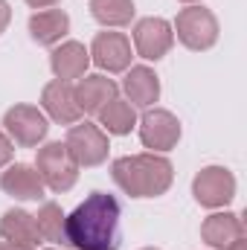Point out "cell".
Here are the masks:
<instances>
[{
  "label": "cell",
  "instance_id": "9",
  "mask_svg": "<svg viewBox=\"0 0 247 250\" xmlns=\"http://www.w3.org/2000/svg\"><path fill=\"white\" fill-rule=\"evenodd\" d=\"M140 140L151 151H169V148H175L178 140H181V123H178V117L169 114V111H163V108H154V111L148 108L143 114V120H140Z\"/></svg>",
  "mask_w": 247,
  "mask_h": 250
},
{
  "label": "cell",
  "instance_id": "21",
  "mask_svg": "<svg viewBox=\"0 0 247 250\" xmlns=\"http://www.w3.org/2000/svg\"><path fill=\"white\" fill-rule=\"evenodd\" d=\"M64 215L59 204H44L35 215V227L41 233L44 242H53V245H67V233H64Z\"/></svg>",
  "mask_w": 247,
  "mask_h": 250
},
{
  "label": "cell",
  "instance_id": "3",
  "mask_svg": "<svg viewBox=\"0 0 247 250\" xmlns=\"http://www.w3.org/2000/svg\"><path fill=\"white\" fill-rule=\"evenodd\" d=\"M35 172L41 175L44 187L53 189V192H67V189L76 187V181H79V166L70 157L64 143H47L44 148H38Z\"/></svg>",
  "mask_w": 247,
  "mask_h": 250
},
{
  "label": "cell",
  "instance_id": "5",
  "mask_svg": "<svg viewBox=\"0 0 247 250\" xmlns=\"http://www.w3.org/2000/svg\"><path fill=\"white\" fill-rule=\"evenodd\" d=\"M172 32H178V41L184 47L201 53V50H209L218 41V21H215V15L209 9L189 6V9H181Z\"/></svg>",
  "mask_w": 247,
  "mask_h": 250
},
{
  "label": "cell",
  "instance_id": "20",
  "mask_svg": "<svg viewBox=\"0 0 247 250\" xmlns=\"http://www.w3.org/2000/svg\"><path fill=\"white\" fill-rule=\"evenodd\" d=\"M90 15L102 26H125L134 18V0H90Z\"/></svg>",
  "mask_w": 247,
  "mask_h": 250
},
{
  "label": "cell",
  "instance_id": "4",
  "mask_svg": "<svg viewBox=\"0 0 247 250\" xmlns=\"http://www.w3.org/2000/svg\"><path fill=\"white\" fill-rule=\"evenodd\" d=\"M70 157L76 160V166L82 169H90V166H99L108 160V134L93 123H76L67 131V140H64Z\"/></svg>",
  "mask_w": 247,
  "mask_h": 250
},
{
  "label": "cell",
  "instance_id": "27",
  "mask_svg": "<svg viewBox=\"0 0 247 250\" xmlns=\"http://www.w3.org/2000/svg\"><path fill=\"white\" fill-rule=\"evenodd\" d=\"M181 3H198V0H181Z\"/></svg>",
  "mask_w": 247,
  "mask_h": 250
},
{
  "label": "cell",
  "instance_id": "18",
  "mask_svg": "<svg viewBox=\"0 0 247 250\" xmlns=\"http://www.w3.org/2000/svg\"><path fill=\"white\" fill-rule=\"evenodd\" d=\"M0 239L35 248L41 242V233L35 227V215H29L26 209H6L0 218Z\"/></svg>",
  "mask_w": 247,
  "mask_h": 250
},
{
  "label": "cell",
  "instance_id": "22",
  "mask_svg": "<svg viewBox=\"0 0 247 250\" xmlns=\"http://www.w3.org/2000/svg\"><path fill=\"white\" fill-rule=\"evenodd\" d=\"M12 154H15V146H12V140H9V137L0 131V169H3V166L12 160Z\"/></svg>",
  "mask_w": 247,
  "mask_h": 250
},
{
  "label": "cell",
  "instance_id": "28",
  "mask_svg": "<svg viewBox=\"0 0 247 250\" xmlns=\"http://www.w3.org/2000/svg\"><path fill=\"white\" fill-rule=\"evenodd\" d=\"M145 250H154V248H145Z\"/></svg>",
  "mask_w": 247,
  "mask_h": 250
},
{
  "label": "cell",
  "instance_id": "23",
  "mask_svg": "<svg viewBox=\"0 0 247 250\" xmlns=\"http://www.w3.org/2000/svg\"><path fill=\"white\" fill-rule=\"evenodd\" d=\"M9 21H12V9H9V3H6V0H0V35L6 32Z\"/></svg>",
  "mask_w": 247,
  "mask_h": 250
},
{
  "label": "cell",
  "instance_id": "14",
  "mask_svg": "<svg viewBox=\"0 0 247 250\" xmlns=\"http://www.w3.org/2000/svg\"><path fill=\"white\" fill-rule=\"evenodd\" d=\"M117 93H120V87L108 76H84L76 84V102H79L82 114H99L111 99H117Z\"/></svg>",
  "mask_w": 247,
  "mask_h": 250
},
{
  "label": "cell",
  "instance_id": "17",
  "mask_svg": "<svg viewBox=\"0 0 247 250\" xmlns=\"http://www.w3.org/2000/svg\"><path fill=\"white\" fill-rule=\"evenodd\" d=\"M67 32H70V15L62 9H44L29 18V35L44 47H56Z\"/></svg>",
  "mask_w": 247,
  "mask_h": 250
},
{
  "label": "cell",
  "instance_id": "10",
  "mask_svg": "<svg viewBox=\"0 0 247 250\" xmlns=\"http://www.w3.org/2000/svg\"><path fill=\"white\" fill-rule=\"evenodd\" d=\"M90 59L108 73H123L131 67V41L123 32H99L90 44Z\"/></svg>",
  "mask_w": 247,
  "mask_h": 250
},
{
  "label": "cell",
  "instance_id": "1",
  "mask_svg": "<svg viewBox=\"0 0 247 250\" xmlns=\"http://www.w3.org/2000/svg\"><path fill=\"white\" fill-rule=\"evenodd\" d=\"M123 207L108 192H90L67 218L64 233L67 245L76 250H120L123 233H120Z\"/></svg>",
  "mask_w": 247,
  "mask_h": 250
},
{
  "label": "cell",
  "instance_id": "13",
  "mask_svg": "<svg viewBox=\"0 0 247 250\" xmlns=\"http://www.w3.org/2000/svg\"><path fill=\"white\" fill-rule=\"evenodd\" d=\"M123 90L134 108H151L160 99V79H157V73L151 67L140 64V67L128 70V76L123 82Z\"/></svg>",
  "mask_w": 247,
  "mask_h": 250
},
{
  "label": "cell",
  "instance_id": "7",
  "mask_svg": "<svg viewBox=\"0 0 247 250\" xmlns=\"http://www.w3.org/2000/svg\"><path fill=\"white\" fill-rule=\"evenodd\" d=\"M3 125H6V134L23 148H35L50 131L44 111H38L35 105H15V108H9L6 117H3Z\"/></svg>",
  "mask_w": 247,
  "mask_h": 250
},
{
  "label": "cell",
  "instance_id": "11",
  "mask_svg": "<svg viewBox=\"0 0 247 250\" xmlns=\"http://www.w3.org/2000/svg\"><path fill=\"white\" fill-rule=\"evenodd\" d=\"M41 108L59 125H76L82 120V108L76 102V87L70 82H62V79L50 82L41 90Z\"/></svg>",
  "mask_w": 247,
  "mask_h": 250
},
{
  "label": "cell",
  "instance_id": "24",
  "mask_svg": "<svg viewBox=\"0 0 247 250\" xmlns=\"http://www.w3.org/2000/svg\"><path fill=\"white\" fill-rule=\"evenodd\" d=\"M0 250H35V248H26V245H18V242H6V239H0Z\"/></svg>",
  "mask_w": 247,
  "mask_h": 250
},
{
  "label": "cell",
  "instance_id": "16",
  "mask_svg": "<svg viewBox=\"0 0 247 250\" xmlns=\"http://www.w3.org/2000/svg\"><path fill=\"white\" fill-rule=\"evenodd\" d=\"M87 64H90V53L79 41H64L62 47H56L53 56H50V67H53L56 79H62V82L82 79Z\"/></svg>",
  "mask_w": 247,
  "mask_h": 250
},
{
  "label": "cell",
  "instance_id": "29",
  "mask_svg": "<svg viewBox=\"0 0 247 250\" xmlns=\"http://www.w3.org/2000/svg\"><path fill=\"white\" fill-rule=\"evenodd\" d=\"M50 250H56V248H50Z\"/></svg>",
  "mask_w": 247,
  "mask_h": 250
},
{
  "label": "cell",
  "instance_id": "6",
  "mask_svg": "<svg viewBox=\"0 0 247 250\" xmlns=\"http://www.w3.org/2000/svg\"><path fill=\"white\" fill-rule=\"evenodd\" d=\"M192 195H195V201L201 207H209V209L227 207L236 198V178L224 166H206V169H201L195 175Z\"/></svg>",
  "mask_w": 247,
  "mask_h": 250
},
{
  "label": "cell",
  "instance_id": "8",
  "mask_svg": "<svg viewBox=\"0 0 247 250\" xmlns=\"http://www.w3.org/2000/svg\"><path fill=\"white\" fill-rule=\"evenodd\" d=\"M175 44L172 23L163 18H143L134 26V50L145 62H160Z\"/></svg>",
  "mask_w": 247,
  "mask_h": 250
},
{
  "label": "cell",
  "instance_id": "25",
  "mask_svg": "<svg viewBox=\"0 0 247 250\" xmlns=\"http://www.w3.org/2000/svg\"><path fill=\"white\" fill-rule=\"evenodd\" d=\"M26 3H29L32 9H47V6H56L59 0H26Z\"/></svg>",
  "mask_w": 247,
  "mask_h": 250
},
{
  "label": "cell",
  "instance_id": "12",
  "mask_svg": "<svg viewBox=\"0 0 247 250\" xmlns=\"http://www.w3.org/2000/svg\"><path fill=\"white\" fill-rule=\"evenodd\" d=\"M0 189L18 201H41L44 198V181L41 175L35 172V166H26V163H15L9 166L3 175H0Z\"/></svg>",
  "mask_w": 247,
  "mask_h": 250
},
{
  "label": "cell",
  "instance_id": "15",
  "mask_svg": "<svg viewBox=\"0 0 247 250\" xmlns=\"http://www.w3.org/2000/svg\"><path fill=\"white\" fill-rule=\"evenodd\" d=\"M201 239H204L209 248L224 250V248H230L233 242L245 239V224H242V218L233 215V212H215V215L204 218V224H201Z\"/></svg>",
  "mask_w": 247,
  "mask_h": 250
},
{
  "label": "cell",
  "instance_id": "26",
  "mask_svg": "<svg viewBox=\"0 0 247 250\" xmlns=\"http://www.w3.org/2000/svg\"><path fill=\"white\" fill-rule=\"evenodd\" d=\"M224 250H247V242L245 239H239V242H233L230 248H224Z\"/></svg>",
  "mask_w": 247,
  "mask_h": 250
},
{
  "label": "cell",
  "instance_id": "19",
  "mask_svg": "<svg viewBox=\"0 0 247 250\" xmlns=\"http://www.w3.org/2000/svg\"><path fill=\"white\" fill-rule=\"evenodd\" d=\"M99 125L108 131V134H114V137H125V134H131V128L137 125V111H134V105L128 102V99H111L99 114Z\"/></svg>",
  "mask_w": 247,
  "mask_h": 250
},
{
  "label": "cell",
  "instance_id": "2",
  "mask_svg": "<svg viewBox=\"0 0 247 250\" xmlns=\"http://www.w3.org/2000/svg\"><path fill=\"white\" fill-rule=\"evenodd\" d=\"M117 187L131 198H157L172 187V163L160 154H128L111 163Z\"/></svg>",
  "mask_w": 247,
  "mask_h": 250
}]
</instances>
